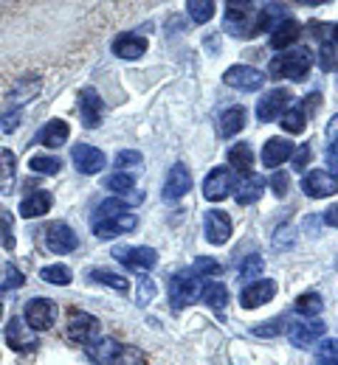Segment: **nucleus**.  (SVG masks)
<instances>
[{"mask_svg": "<svg viewBox=\"0 0 338 365\" xmlns=\"http://www.w3.org/2000/svg\"><path fill=\"white\" fill-rule=\"evenodd\" d=\"M310 68H313V51H310V48L282 51V53L274 56L271 65H268L271 76H277V79H290V82H302V79H307Z\"/></svg>", "mask_w": 338, "mask_h": 365, "instance_id": "1", "label": "nucleus"}, {"mask_svg": "<svg viewBox=\"0 0 338 365\" xmlns=\"http://www.w3.org/2000/svg\"><path fill=\"white\" fill-rule=\"evenodd\" d=\"M68 337L76 340L79 346H94L99 340V320L91 312H82V309H74L68 315Z\"/></svg>", "mask_w": 338, "mask_h": 365, "instance_id": "2", "label": "nucleus"}, {"mask_svg": "<svg viewBox=\"0 0 338 365\" xmlns=\"http://www.w3.org/2000/svg\"><path fill=\"white\" fill-rule=\"evenodd\" d=\"M203 295V281L197 273H178L169 281V298L175 307H187Z\"/></svg>", "mask_w": 338, "mask_h": 365, "instance_id": "3", "label": "nucleus"}, {"mask_svg": "<svg viewBox=\"0 0 338 365\" xmlns=\"http://www.w3.org/2000/svg\"><path fill=\"white\" fill-rule=\"evenodd\" d=\"M23 318H26V326L31 331H46V329H51L54 318H56V304L49 301V298H31L26 304Z\"/></svg>", "mask_w": 338, "mask_h": 365, "instance_id": "4", "label": "nucleus"}, {"mask_svg": "<svg viewBox=\"0 0 338 365\" xmlns=\"http://www.w3.org/2000/svg\"><path fill=\"white\" fill-rule=\"evenodd\" d=\"M223 82H226L229 88L254 93L265 85V73L257 71V68H251V65H234V68H229V71L223 73Z\"/></svg>", "mask_w": 338, "mask_h": 365, "instance_id": "5", "label": "nucleus"}, {"mask_svg": "<svg viewBox=\"0 0 338 365\" xmlns=\"http://www.w3.org/2000/svg\"><path fill=\"white\" fill-rule=\"evenodd\" d=\"M290 104V93L285 88H277V91H268L259 101H257V118L259 121H277V118H282L285 115V110H288Z\"/></svg>", "mask_w": 338, "mask_h": 365, "instance_id": "6", "label": "nucleus"}, {"mask_svg": "<svg viewBox=\"0 0 338 365\" xmlns=\"http://www.w3.org/2000/svg\"><path fill=\"white\" fill-rule=\"evenodd\" d=\"M302 191L310 200L333 197V194H338V175H333V172H310V175L302 178Z\"/></svg>", "mask_w": 338, "mask_h": 365, "instance_id": "7", "label": "nucleus"}, {"mask_svg": "<svg viewBox=\"0 0 338 365\" xmlns=\"http://www.w3.org/2000/svg\"><path fill=\"white\" fill-rule=\"evenodd\" d=\"M324 331H327V323H322V320H299V323L288 326V340L296 349H304V346H313L316 340H322Z\"/></svg>", "mask_w": 338, "mask_h": 365, "instance_id": "8", "label": "nucleus"}, {"mask_svg": "<svg viewBox=\"0 0 338 365\" xmlns=\"http://www.w3.org/2000/svg\"><path fill=\"white\" fill-rule=\"evenodd\" d=\"M139 225V220H136V214H110V217H96L94 220V233H96L99 239H113V236H119V233H127V230H133Z\"/></svg>", "mask_w": 338, "mask_h": 365, "instance_id": "9", "label": "nucleus"}, {"mask_svg": "<svg viewBox=\"0 0 338 365\" xmlns=\"http://www.w3.org/2000/svg\"><path fill=\"white\" fill-rule=\"evenodd\" d=\"M113 256L121 264L133 267V270H152L158 264V253L152 247H146V245H139V247H116Z\"/></svg>", "mask_w": 338, "mask_h": 365, "instance_id": "10", "label": "nucleus"}, {"mask_svg": "<svg viewBox=\"0 0 338 365\" xmlns=\"http://www.w3.org/2000/svg\"><path fill=\"white\" fill-rule=\"evenodd\" d=\"M274 295H277V281L259 278V281H251V284L242 289L240 304H242V309H257V307L274 301Z\"/></svg>", "mask_w": 338, "mask_h": 365, "instance_id": "11", "label": "nucleus"}, {"mask_svg": "<svg viewBox=\"0 0 338 365\" xmlns=\"http://www.w3.org/2000/svg\"><path fill=\"white\" fill-rule=\"evenodd\" d=\"M71 160L76 163V172L82 175H99L104 169V152L91 143H76L71 152Z\"/></svg>", "mask_w": 338, "mask_h": 365, "instance_id": "12", "label": "nucleus"}, {"mask_svg": "<svg viewBox=\"0 0 338 365\" xmlns=\"http://www.w3.org/2000/svg\"><path fill=\"white\" fill-rule=\"evenodd\" d=\"M46 245H49L51 253L62 256V253H74L79 239H76V233L68 228L65 222H51L49 228H46Z\"/></svg>", "mask_w": 338, "mask_h": 365, "instance_id": "13", "label": "nucleus"}, {"mask_svg": "<svg viewBox=\"0 0 338 365\" xmlns=\"http://www.w3.org/2000/svg\"><path fill=\"white\" fill-rule=\"evenodd\" d=\"M232 188H234L232 169H214L203 180V197L212 200V202H220V200H226L232 194Z\"/></svg>", "mask_w": 338, "mask_h": 365, "instance_id": "14", "label": "nucleus"}, {"mask_svg": "<svg viewBox=\"0 0 338 365\" xmlns=\"http://www.w3.org/2000/svg\"><path fill=\"white\" fill-rule=\"evenodd\" d=\"M189 188H192V175H189V169H187L184 163H175V166L169 169V175H166V182H164V197H166V200H181L184 194H189Z\"/></svg>", "mask_w": 338, "mask_h": 365, "instance_id": "15", "label": "nucleus"}, {"mask_svg": "<svg viewBox=\"0 0 338 365\" xmlns=\"http://www.w3.org/2000/svg\"><path fill=\"white\" fill-rule=\"evenodd\" d=\"M203 228H206V239L212 245H226L232 239V220L226 211H209Z\"/></svg>", "mask_w": 338, "mask_h": 365, "instance_id": "16", "label": "nucleus"}, {"mask_svg": "<svg viewBox=\"0 0 338 365\" xmlns=\"http://www.w3.org/2000/svg\"><path fill=\"white\" fill-rule=\"evenodd\" d=\"M79 113H82V121L88 130L99 127L101 121V113H104V104H101V96L94 88H85L79 91Z\"/></svg>", "mask_w": 338, "mask_h": 365, "instance_id": "17", "label": "nucleus"}, {"mask_svg": "<svg viewBox=\"0 0 338 365\" xmlns=\"http://www.w3.org/2000/svg\"><path fill=\"white\" fill-rule=\"evenodd\" d=\"M293 149H296V146L290 143L288 138H271V140L262 146V166H268V169L282 166L285 160H290Z\"/></svg>", "mask_w": 338, "mask_h": 365, "instance_id": "18", "label": "nucleus"}, {"mask_svg": "<svg viewBox=\"0 0 338 365\" xmlns=\"http://www.w3.org/2000/svg\"><path fill=\"white\" fill-rule=\"evenodd\" d=\"M68 135H71L68 121L54 118V121H49V124L37 133V143H40V146H46V149H59L62 143H68Z\"/></svg>", "mask_w": 338, "mask_h": 365, "instance_id": "19", "label": "nucleus"}, {"mask_svg": "<svg viewBox=\"0 0 338 365\" xmlns=\"http://www.w3.org/2000/svg\"><path fill=\"white\" fill-rule=\"evenodd\" d=\"M113 53L119 59H139L146 53V37H141V34H119L113 40Z\"/></svg>", "mask_w": 338, "mask_h": 365, "instance_id": "20", "label": "nucleus"}, {"mask_svg": "<svg viewBox=\"0 0 338 365\" xmlns=\"http://www.w3.org/2000/svg\"><path fill=\"white\" fill-rule=\"evenodd\" d=\"M23 326H26L23 320L11 318L9 329H6V343H9V349H14V351H31V349H37V337H34V334H26Z\"/></svg>", "mask_w": 338, "mask_h": 365, "instance_id": "21", "label": "nucleus"}, {"mask_svg": "<svg viewBox=\"0 0 338 365\" xmlns=\"http://www.w3.org/2000/svg\"><path fill=\"white\" fill-rule=\"evenodd\" d=\"M262 188H265V182L259 175H242L240 180H237V191H234V197H237V205H251V202H257L259 197H262Z\"/></svg>", "mask_w": 338, "mask_h": 365, "instance_id": "22", "label": "nucleus"}, {"mask_svg": "<svg viewBox=\"0 0 338 365\" xmlns=\"http://www.w3.org/2000/svg\"><path fill=\"white\" fill-rule=\"evenodd\" d=\"M51 202H54V197H51L49 191H34V194H29V197L20 202V217H26V220L43 217V214L51 211Z\"/></svg>", "mask_w": 338, "mask_h": 365, "instance_id": "23", "label": "nucleus"}, {"mask_svg": "<svg viewBox=\"0 0 338 365\" xmlns=\"http://www.w3.org/2000/svg\"><path fill=\"white\" fill-rule=\"evenodd\" d=\"M17 182V155L11 149H0V194H11Z\"/></svg>", "mask_w": 338, "mask_h": 365, "instance_id": "24", "label": "nucleus"}, {"mask_svg": "<svg viewBox=\"0 0 338 365\" xmlns=\"http://www.w3.org/2000/svg\"><path fill=\"white\" fill-rule=\"evenodd\" d=\"M302 37V26L296 23V20H290V17H285L274 31H271V46L279 48V51H285L288 46H293L296 40Z\"/></svg>", "mask_w": 338, "mask_h": 365, "instance_id": "25", "label": "nucleus"}, {"mask_svg": "<svg viewBox=\"0 0 338 365\" xmlns=\"http://www.w3.org/2000/svg\"><path fill=\"white\" fill-rule=\"evenodd\" d=\"M40 88H43V82H40L37 76H23V79L14 82V88L9 93V101H11L14 107H20V104L31 101V98L40 93Z\"/></svg>", "mask_w": 338, "mask_h": 365, "instance_id": "26", "label": "nucleus"}, {"mask_svg": "<svg viewBox=\"0 0 338 365\" xmlns=\"http://www.w3.org/2000/svg\"><path fill=\"white\" fill-rule=\"evenodd\" d=\"M242 127H245V107H229L217 121V130L223 138H234L242 133Z\"/></svg>", "mask_w": 338, "mask_h": 365, "instance_id": "27", "label": "nucleus"}, {"mask_svg": "<svg viewBox=\"0 0 338 365\" xmlns=\"http://www.w3.org/2000/svg\"><path fill=\"white\" fill-rule=\"evenodd\" d=\"M119 349H121V343L113 340V337H99L94 346H88L91 357H94L99 365H113L116 354H119Z\"/></svg>", "mask_w": 338, "mask_h": 365, "instance_id": "28", "label": "nucleus"}, {"mask_svg": "<svg viewBox=\"0 0 338 365\" xmlns=\"http://www.w3.org/2000/svg\"><path fill=\"white\" fill-rule=\"evenodd\" d=\"M293 309H296V315H302L304 320L316 318V315H322L324 301H322V295H319V292H304V295H299V298H296Z\"/></svg>", "mask_w": 338, "mask_h": 365, "instance_id": "29", "label": "nucleus"}, {"mask_svg": "<svg viewBox=\"0 0 338 365\" xmlns=\"http://www.w3.org/2000/svg\"><path fill=\"white\" fill-rule=\"evenodd\" d=\"M229 163L234 166V169H240L248 175V169L254 166V149L248 146V143H234L232 149H229Z\"/></svg>", "mask_w": 338, "mask_h": 365, "instance_id": "30", "label": "nucleus"}, {"mask_svg": "<svg viewBox=\"0 0 338 365\" xmlns=\"http://www.w3.org/2000/svg\"><path fill=\"white\" fill-rule=\"evenodd\" d=\"M279 124H282L288 133H293V135L304 133V127H307V110H304V104H299V107H293V110H285V115H282Z\"/></svg>", "mask_w": 338, "mask_h": 365, "instance_id": "31", "label": "nucleus"}, {"mask_svg": "<svg viewBox=\"0 0 338 365\" xmlns=\"http://www.w3.org/2000/svg\"><path fill=\"white\" fill-rule=\"evenodd\" d=\"M91 281L104 284V287H113V289H116V292H121V295L130 289V281H127L124 275L110 273V270H91Z\"/></svg>", "mask_w": 338, "mask_h": 365, "instance_id": "32", "label": "nucleus"}, {"mask_svg": "<svg viewBox=\"0 0 338 365\" xmlns=\"http://www.w3.org/2000/svg\"><path fill=\"white\" fill-rule=\"evenodd\" d=\"M212 309H223L226 307V301H229V289L220 284V281H214V284H206L203 287V295H200Z\"/></svg>", "mask_w": 338, "mask_h": 365, "instance_id": "33", "label": "nucleus"}, {"mask_svg": "<svg viewBox=\"0 0 338 365\" xmlns=\"http://www.w3.org/2000/svg\"><path fill=\"white\" fill-rule=\"evenodd\" d=\"M0 245L3 250H14V217L9 208H0Z\"/></svg>", "mask_w": 338, "mask_h": 365, "instance_id": "34", "label": "nucleus"}, {"mask_svg": "<svg viewBox=\"0 0 338 365\" xmlns=\"http://www.w3.org/2000/svg\"><path fill=\"white\" fill-rule=\"evenodd\" d=\"M29 166H31V172H37V175H59L62 160H59V158H51V155H34V158L29 160Z\"/></svg>", "mask_w": 338, "mask_h": 365, "instance_id": "35", "label": "nucleus"}, {"mask_svg": "<svg viewBox=\"0 0 338 365\" xmlns=\"http://www.w3.org/2000/svg\"><path fill=\"white\" fill-rule=\"evenodd\" d=\"M187 11H189L192 23H209L214 17V3L212 0H189Z\"/></svg>", "mask_w": 338, "mask_h": 365, "instance_id": "36", "label": "nucleus"}, {"mask_svg": "<svg viewBox=\"0 0 338 365\" xmlns=\"http://www.w3.org/2000/svg\"><path fill=\"white\" fill-rule=\"evenodd\" d=\"M40 278L49 281V284H56V287H68L71 284V267L65 264H49L40 270Z\"/></svg>", "mask_w": 338, "mask_h": 365, "instance_id": "37", "label": "nucleus"}, {"mask_svg": "<svg viewBox=\"0 0 338 365\" xmlns=\"http://www.w3.org/2000/svg\"><path fill=\"white\" fill-rule=\"evenodd\" d=\"M113 365H146V354L139 346H121Z\"/></svg>", "mask_w": 338, "mask_h": 365, "instance_id": "38", "label": "nucleus"}, {"mask_svg": "<svg viewBox=\"0 0 338 365\" xmlns=\"http://www.w3.org/2000/svg\"><path fill=\"white\" fill-rule=\"evenodd\" d=\"M26 284V278L23 273L14 267V264H6L3 270H0V292H9V289H20Z\"/></svg>", "mask_w": 338, "mask_h": 365, "instance_id": "39", "label": "nucleus"}, {"mask_svg": "<svg viewBox=\"0 0 338 365\" xmlns=\"http://www.w3.org/2000/svg\"><path fill=\"white\" fill-rule=\"evenodd\" d=\"M110 191H116V194H127V191H133L136 188V178L133 175H127V172H116V175H110L107 182H104Z\"/></svg>", "mask_w": 338, "mask_h": 365, "instance_id": "40", "label": "nucleus"}, {"mask_svg": "<svg viewBox=\"0 0 338 365\" xmlns=\"http://www.w3.org/2000/svg\"><path fill=\"white\" fill-rule=\"evenodd\" d=\"M282 331H285V320L282 318H271L251 329V334H257V337H277V334H282Z\"/></svg>", "mask_w": 338, "mask_h": 365, "instance_id": "41", "label": "nucleus"}, {"mask_svg": "<svg viewBox=\"0 0 338 365\" xmlns=\"http://www.w3.org/2000/svg\"><path fill=\"white\" fill-rule=\"evenodd\" d=\"M316 357L327 365H338V340L330 337V340H322V346L316 349Z\"/></svg>", "mask_w": 338, "mask_h": 365, "instance_id": "42", "label": "nucleus"}, {"mask_svg": "<svg viewBox=\"0 0 338 365\" xmlns=\"http://www.w3.org/2000/svg\"><path fill=\"white\" fill-rule=\"evenodd\" d=\"M262 267H265V262H262L257 253H254V256H245V262L240 264V275L242 278H259Z\"/></svg>", "mask_w": 338, "mask_h": 365, "instance_id": "43", "label": "nucleus"}, {"mask_svg": "<svg viewBox=\"0 0 338 365\" xmlns=\"http://www.w3.org/2000/svg\"><path fill=\"white\" fill-rule=\"evenodd\" d=\"M116 166H119V172H124L127 166H139L141 163V152H136V149H121V152H116V160H113Z\"/></svg>", "mask_w": 338, "mask_h": 365, "instance_id": "44", "label": "nucleus"}, {"mask_svg": "<svg viewBox=\"0 0 338 365\" xmlns=\"http://www.w3.org/2000/svg\"><path fill=\"white\" fill-rule=\"evenodd\" d=\"M290 163H293V169H296V172H304V166L310 163V146H307V143H302L299 149H293Z\"/></svg>", "mask_w": 338, "mask_h": 365, "instance_id": "45", "label": "nucleus"}, {"mask_svg": "<svg viewBox=\"0 0 338 365\" xmlns=\"http://www.w3.org/2000/svg\"><path fill=\"white\" fill-rule=\"evenodd\" d=\"M194 273L197 275H220V264H217L214 259L197 256V259H194Z\"/></svg>", "mask_w": 338, "mask_h": 365, "instance_id": "46", "label": "nucleus"}, {"mask_svg": "<svg viewBox=\"0 0 338 365\" xmlns=\"http://www.w3.org/2000/svg\"><path fill=\"white\" fill-rule=\"evenodd\" d=\"M271 185H274V194H277V197H288L290 178L285 175V172H274V178H271Z\"/></svg>", "mask_w": 338, "mask_h": 365, "instance_id": "47", "label": "nucleus"}, {"mask_svg": "<svg viewBox=\"0 0 338 365\" xmlns=\"http://www.w3.org/2000/svg\"><path fill=\"white\" fill-rule=\"evenodd\" d=\"M17 124H20V110L0 115V133H14V130H17Z\"/></svg>", "mask_w": 338, "mask_h": 365, "instance_id": "48", "label": "nucleus"}, {"mask_svg": "<svg viewBox=\"0 0 338 365\" xmlns=\"http://www.w3.org/2000/svg\"><path fill=\"white\" fill-rule=\"evenodd\" d=\"M152 298H155V284L149 278H141V284H139V304H149Z\"/></svg>", "mask_w": 338, "mask_h": 365, "instance_id": "49", "label": "nucleus"}, {"mask_svg": "<svg viewBox=\"0 0 338 365\" xmlns=\"http://www.w3.org/2000/svg\"><path fill=\"white\" fill-rule=\"evenodd\" d=\"M327 166L333 169V175L338 172V138L330 140V146H327Z\"/></svg>", "mask_w": 338, "mask_h": 365, "instance_id": "50", "label": "nucleus"}, {"mask_svg": "<svg viewBox=\"0 0 338 365\" xmlns=\"http://www.w3.org/2000/svg\"><path fill=\"white\" fill-rule=\"evenodd\" d=\"M324 222H327L330 228H338V205H330V208L324 211Z\"/></svg>", "mask_w": 338, "mask_h": 365, "instance_id": "51", "label": "nucleus"}, {"mask_svg": "<svg viewBox=\"0 0 338 365\" xmlns=\"http://www.w3.org/2000/svg\"><path fill=\"white\" fill-rule=\"evenodd\" d=\"M338 138V115L327 124V140H336Z\"/></svg>", "mask_w": 338, "mask_h": 365, "instance_id": "52", "label": "nucleus"}, {"mask_svg": "<svg viewBox=\"0 0 338 365\" xmlns=\"http://www.w3.org/2000/svg\"><path fill=\"white\" fill-rule=\"evenodd\" d=\"M0 315H3V304H0Z\"/></svg>", "mask_w": 338, "mask_h": 365, "instance_id": "53", "label": "nucleus"}]
</instances>
